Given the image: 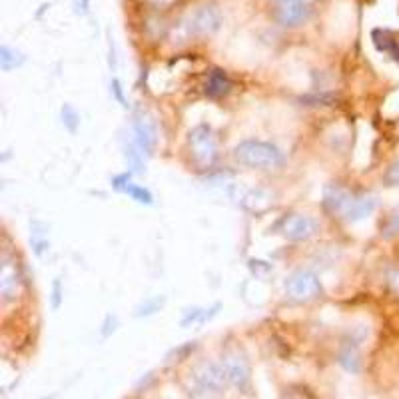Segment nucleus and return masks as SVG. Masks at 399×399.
<instances>
[{"label":"nucleus","instance_id":"27","mask_svg":"<svg viewBox=\"0 0 399 399\" xmlns=\"http://www.w3.org/2000/svg\"><path fill=\"white\" fill-rule=\"evenodd\" d=\"M134 182V174L126 170V172H120V174H116V176H112V180H110V186H112V190H116L118 194H126L128 186Z\"/></svg>","mask_w":399,"mask_h":399},{"label":"nucleus","instance_id":"25","mask_svg":"<svg viewBox=\"0 0 399 399\" xmlns=\"http://www.w3.org/2000/svg\"><path fill=\"white\" fill-rule=\"evenodd\" d=\"M110 96H112V100L120 106V108L130 110V100H128L126 90H124V86H122V82L114 76L112 80H110Z\"/></svg>","mask_w":399,"mask_h":399},{"label":"nucleus","instance_id":"28","mask_svg":"<svg viewBox=\"0 0 399 399\" xmlns=\"http://www.w3.org/2000/svg\"><path fill=\"white\" fill-rule=\"evenodd\" d=\"M383 184L387 188H399V160L391 162L383 172Z\"/></svg>","mask_w":399,"mask_h":399},{"label":"nucleus","instance_id":"14","mask_svg":"<svg viewBox=\"0 0 399 399\" xmlns=\"http://www.w3.org/2000/svg\"><path fill=\"white\" fill-rule=\"evenodd\" d=\"M222 309V304H214L210 308H202V306H194V308H186L182 311L180 326L192 327V326H204L208 322H212Z\"/></svg>","mask_w":399,"mask_h":399},{"label":"nucleus","instance_id":"32","mask_svg":"<svg viewBox=\"0 0 399 399\" xmlns=\"http://www.w3.org/2000/svg\"><path fill=\"white\" fill-rule=\"evenodd\" d=\"M72 8L76 17H88L92 8V0H72Z\"/></svg>","mask_w":399,"mask_h":399},{"label":"nucleus","instance_id":"31","mask_svg":"<svg viewBox=\"0 0 399 399\" xmlns=\"http://www.w3.org/2000/svg\"><path fill=\"white\" fill-rule=\"evenodd\" d=\"M108 66L110 72H116L118 70V52H116V42L114 38L108 35Z\"/></svg>","mask_w":399,"mask_h":399},{"label":"nucleus","instance_id":"13","mask_svg":"<svg viewBox=\"0 0 399 399\" xmlns=\"http://www.w3.org/2000/svg\"><path fill=\"white\" fill-rule=\"evenodd\" d=\"M234 88V80L230 78V74L226 72L224 68H212L208 76H206V82H204V94L206 98L210 100H222L226 98Z\"/></svg>","mask_w":399,"mask_h":399},{"label":"nucleus","instance_id":"7","mask_svg":"<svg viewBox=\"0 0 399 399\" xmlns=\"http://www.w3.org/2000/svg\"><path fill=\"white\" fill-rule=\"evenodd\" d=\"M320 0H272V19L284 28H298L313 14V4Z\"/></svg>","mask_w":399,"mask_h":399},{"label":"nucleus","instance_id":"17","mask_svg":"<svg viewBox=\"0 0 399 399\" xmlns=\"http://www.w3.org/2000/svg\"><path fill=\"white\" fill-rule=\"evenodd\" d=\"M360 345L356 344H349V342H344L342 345V349H340V353H338V363L344 367L347 373H360L362 371V353H360V349H358Z\"/></svg>","mask_w":399,"mask_h":399},{"label":"nucleus","instance_id":"34","mask_svg":"<svg viewBox=\"0 0 399 399\" xmlns=\"http://www.w3.org/2000/svg\"><path fill=\"white\" fill-rule=\"evenodd\" d=\"M385 282H387L389 290L399 295V270L398 268H396V270H389V272L385 273Z\"/></svg>","mask_w":399,"mask_h":399},{"label":"nucleus","instance_id":"3","mask_svg":"<svg viewBox=\"0 0 399 399\" xmlns=\"http://www.w3.org/2000/svg\"><path fill=\"white\" fill-rule=\"evenodd\" d=\"M284 290H286L288 300L293 304H311L324 295V284L315 272L300 268V270H293L286 278Z\"/></svg>","mask_w":399,"mask_h":399},{"label":"nucleus","instance_id":"33","mask_svg":"<svg viewBox=\"0 0 399 399\" xmlns=\"http://www.w3.org/2000/svg\"><path fill=\"white\" fill-rule=\"evenodd\" d=\"M148 8H152V10H166V8H170V6H174L178 0H142Z\"/></svg>","mask_w":399,"mask_h":399},{"label":"nucleus","instance_id":"9","mask_svg":"<svg viewBox=\"0 0 399 399\" xmlns=\"http://www.w3.org/2000/svg\"><path fill=\"white\" fill-rule=\"evenodd\" d=\"M130 138L134 140V144L138 146L148 158L154 154V150H156V146H158L160 132H158L156 120H154L148 112H144V110L134 112L132 124H130Z\"/></svg>","mask_w":399,"mask_h":399},{"label":"nucleus","instance_id":"1","mask_svg":"<svg viewBox=\"0 0 399 399\" xmlns=\"http://www.w3.org/2000/svg\"><path fill=\"white\" fill-rule=\"evenodd\" d=\"M234 162L248 170H280L286 164V154L282 148H278L272 142L257 140V138H246L234 146Z\"/></svg>","mask_w":399,"mask_h":399},{"label":"nucleus","instance_id":"19","mask_svg":"<svg viewBox=\"0 0 399 399\" xmlns=\"http://www.w3.org/2000/svg\"><path fill=\"white\" fill-rule=\"evenodd\" d=\"M242 204H244V208H246V210L262 212V210L272 208L273 202L266 190L257 188V190H250V192H246V194H244V198H242Z\"/></svg>","mask_w":399,"mask_h":399},{"label":"nucleus","instance_id":"12","mask_svg":"<svg viewBox=\"0 0 399 399\" xmlns=\"http://www.w3.org/2000/svg\"><path fill=\"white\" fill-rule=\"evenodd\" d=\"M351 188H347L340 182H331L324 188V198H322V204H324V210H326L329 216L333 218H342V212H344L345 204L351 196Z\"/></svg>","mask_w":399,"mask_h":399},{"label":"nucleus","instance_id":"29","mask_svg":"<svg viewBox=\"0 0 399 399\" xmlns=\"http://www.w3.org/2000/svg\"><path fill=\"white\" fill-rule=\"evenodd\" d=\"M118 326H120V320H118V315H116V313H108V315L104 318L102 326H100V335L106 340V338H110L112 333H116Z\"/></svg>","mask_w":399,"mask_h":399},{"label":"nucleus","instance_id":"26","mask_svg":"<svg viewBox=\"0 0 399 399\" xmlns=\"http://www.w3.org/2000/svg\"><path fill=\"white\" fill-rule=\"evenodd\" d=\"M196 349H198V342H186V344L174 347V349L168 353V362H184V360H188Z\"/></svg>","mask_w":399,"mask_h":399},{"label":"nucleus","instance_id":"30","mask_svg":"<svg viewBox=\"0 0 399 399\" xmlns=\"http://www.w3.org/2000/svg\"><path fill=\"white\" fill-rule=\"evenodd\" d=\"M52 295H50V302H52V309L58 311L60 306H62V302H64V288H62V280L60 278H56L55 282H52V291H50Z\"/></svg>","mask_w":399,"mask_h":399},{"label":"nucleus","instance_id":"8","mask_svg":"<svg viewBox=\"0 0 399 399\" xmlns=\"http://www.w3.org/2000/svg\"><path fill=\"white\" fill-rule=\"evenodd\" d=\"M220 363L226 371L228 383L240 391H248L252 385V365L248 362L246 353L237 347H230L222 353Z\"/></svg>","mask_w":399,"mask_h":399},{"label":"nucleus","instance_id":"24","mask_svg":"<svg viewBox=\"0 0 399 399\" xmlns=\"http://www.w3.org/2000/svg\"><path fill=\"white\" fill-rule=\"evenodd\" d=\"M381 236L383 237H396L399 236V206L389 212L385 220L381 222Z\"/></svg>","mask_w":399,"mask_h":399},{"label":"nucleus","instance_id":"16","mask_svg":"<svg viewBox=\"0 0 399 399\" xmlns=\"http://www.w3.org/2000/svg\"><path fill=\"white\" fill-rule=\"evenodd\" d=\"M30 246L37 257H42L50 252V240H48V226L42 220H30Z\"/></svg>","mask_w":399,"mask_h":399},{"label":"nucleus","instance_id":"18","mask_svg":"<svg viewBox=\"0 0 399 399\" xmlns=\"http://www.w3.org/2000/svg\"><path fill=\"white\" fill-rule=\"evenodd\" d=\"M24 62H26V55L20 52L19 48H12L8 44L0 46V70L2 72H12L20 66H24Z\"/></svg>","mask_w":399,"mask_h":399},{"label":"nucleus","instance_id":"4","mask_svg":"<svg viewBox=\"0 0 399 399\" xmlns=\"http://www.w3.org/2000/svg\"><path fill=\"white\" fill-rule=\"evenodd\" d=\"M28 286V275L26 268L17 260V255L10 252L2 254V266H0V300L2 304H12L17 302L22 291Z\"/></svg>","mask_w":399,"mask_h":399},{"label":"nucleus","instance_id":"20","mask_svg":"<svg viewBox=\"0 0 399 399\" xmlns=\"http://www.w3.org/2000/svg\"><path fill=\"white\" fill-rule=\"evenodd\" d=\"M166 295H150V298H146L142 300L136 308H134V318H152V315H156V313H160L166 306Z\"/></svg>","mask_w":399,"mask_h":399},{"label":"nucleus","instance_id":"21","mask_svg":"<svg viewBox=\"0 0 399 399\" xmlns=\"http://www.w3.org/2000/svg\"><path fill=\"white\" fill-rule=\"evenodd\" d=\"M373 44L380 52H385L399 62V40H396L387 30H373Z\"/></svg>","mask_w":399,"mask_h":399},{"label":"nucleus","instance_id":"5","mask_svg":"<svg viewBox=\"0 0 399 399\" xmlns=\"http://www.w3.org/2000/svg\"><path fill=\"white\" fill-rule=\"evenodd\" d=\"M273 230L291 244H302V242H309L311 237L318 236L322 226H320L318 218H313L309 214L290 212L275 222Z\"/></svg>","mask_w":399,"mask_h":399},{"label":"nucleus","instance_id":"6","mask_svg":"<svg viewBox=\"0 0 399 399\" xmlns=\"http://www.w3.org/2000/svg\"><path fill=\"white\" fill-rule=\"evenodd\" d=\"M180 22L190 38H210L214 37L222 26V10L216 2H204Z\"/></svg>","mask_w":399,"mask_h":399},{"label":"nucleus","instance_id":"15","mask_svg":"<svg viewBox=\"0 0 399 399\" xmlns=\"http://www.w3.org/2000/svg\"><path fill=\"white\" fill-rule=\"evenodd\" d=\"M122 158H124V162H126L128 166L126 170H130L134 176H140V174H144L146 172L148 156H146L138 146L134 144L132 138H128V140L122 142Z\"/></svg>","mask_w":399,"mask_h":399},{"label":"nucleus","instance_id":"23","mask_svg":"<svg viewBox=\"0 0 399 399\" xmlns=\"http://www.w3.org/2000/svg\"><path fill=\"white\" fill-rule=\"evenodd\" d=\"M126 196L130 200H134L136 204H140V206H154V194L150 192V188H146L142 184L132 182L128 186Z\"/></svg>","mask_w":399,"mask_h":399},{"label":"nucleus","instance_id":"2","mask_svg":"<svg viewBox=\"0 0 399 399\" xmlns=\"http://www.w3.org/2000/svg\"><path fill=\"white\" fill-rule=\"evenodd\" d=\"M186 152L190 164L200 172H214L220 160L218 134L210 124H198L186 136Z\"/></svg>","mask_w":399,"mask_h":399},{"label":"nucleus","instance_id":"22","mask_svg":"<svg viewBox=\"0 0 399 399\" xmlns=\"http://www.w3.org/2000/svg\"><path fill=\"white\" fill-rule=\"evenodd\" d=\"M60 120H62V126L66 128L70 134H76L78 132V128L82 124V116H80V112L74 108L72 104H62V108H60Z\"/></svg>","mask_w":399,"mask_h":399},{"label":"nucleus","instance_id":"11","mask_svg":"<svg viewBox=\"0 0 399 399\" xmlns=\"http://www.w3.org/2000/svg\"><path fill=\"white\" fill-rule=\"evenodd\" d=\"M376 210H378V198L373 194L353 190L340 220H344L347 224H360V222H365L369 216H373Z\"/></svg>","mask_w":399,"mask_h":399},{"label":"nucleus","instance_id":"10","mask_svg":"<svg viewBox=\"0 0 399 399\" xmlns=\"http://www.w3.org/2000/svg\"><path fill=\"white\" fill-rule=\"evenodd\" d=\"M194 381L204 393H222L230 383L220 362H202L194 367Z\"/></svg>","mask_w":399,"mask_h":399}]
</instances>
